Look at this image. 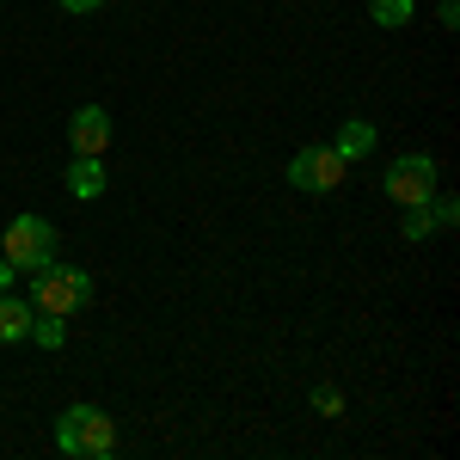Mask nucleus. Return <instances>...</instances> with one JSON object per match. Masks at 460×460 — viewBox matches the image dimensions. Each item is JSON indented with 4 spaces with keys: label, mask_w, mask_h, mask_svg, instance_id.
Masks as SVG:
<instances>
[{
    "label": "nucleus",
    "mask_w": 460,
    "mask_h": 460,
    "mask_svg": "<svg viewBox=\"0 0 460 460\" xmlns=\"http://www.w3.org/2000/svg\"><path fill=\"white\" fill-rule=\"evenodd\" d=\"M105 154H74V166H68V197H80V203H93V197H105Z\"/></svg>",
    "instance_id": "7"
},
{
    "label": "nucleus",
    "mask_w": 460,
    "mask_h": 460,
    "mask_svg": "<svg viewBox=\"0 0 460 460\" xmlns=\"http://www.w3.org/2000/svg\"><path fill=\"white\" fill-rule=\"evenodd\" d=\"M13 277H19V270H13V264L0 258V288H13Z\"/></svg>",
    "instance_id": "17"
},
{
    "label": "nucleus",
    "mask_w": 460,
    "mask_h": 460,
    "mask_svg": "<svg viewBox=\"0 0 460 460\" xmlns=\"http://www.w3.org/2000/svg\"><path fill=\"white\" fill-rule=\"evenodd\" d=\"M344 172H350V166H344L332 147H301V154H295V160L283 166L288 184H295V190H314V197L338 190V184H344Z\"/></svg>",
    "instance_id": "5"
},
{
    "label": "nucleus",
    "mask_w": 460,
    "mask_h": 460,
    "mask_svg": "<svg viewBox=\"0 0 460 460\" xmlns=\"http://www.w3.org/2000/svg\"><path fill=\"white\" fill-rule=\"evenodd\" d=\"M86 301H93V277H86L80 264H56V258H49V264L31 270V307L37 314H62L68 319V314H80Z\"/></svg>",
    "instance_id": "2"
},
{
    "label": "nucleus",
    "mask_w": 460,
    "mask_h": 460,
    "mask_svg": "<svg viewBox=\"0 0 460 460\" xmlns=\"http://www.w3.org/2000/svg\"><path fill=\"white\" fill-rule=\"evenodd\" d=\"M381 190H387L399 209H418L436 197V160L429 154H399L387 172H381Z\"/></svg>",
    "instance_id": "4"
},
{
    "label": "nucleus",
    "mask_w": 460,
    "mask_h": 460,
    "mask_svg": "<svg viewBox=\"0 0 460 460\" xmlns=\"http://www.w3.org/2000/svg\"><path fill=\"white\" fill-rule=\"evenodd\" d=\"M0 258H6L19 277H31L37 264L56 258V227H49L43 215H19V221H6V234H0Z\"/></svg>",
    "instance_id": "3"
},
{
    "label": "nucleus",
    "mask_w": 460,
    "mask_h": 460,
    "mask_svg": "<svg viewBox=\"0 0 460 460\" xmlns=\"http://www.w3.org/2000/svg\"><path fill=\"white\" fill-rule=\"evenodd\" d=\"M31 338L43 344V350H62V344H68V319H62V314H37L31 319Z\"/></svg>",
    "instance_id": "11"
},
{
    "label": "nucleus",
    "mask_w": 460,
    "mask_h": 460,
    "mask_svg": "<svg viewBox=\"0 0 460 460\" xmlns=\"http://www.w3.org/2000/svg\"><path fill=\"white\" fill-rule=\"evenodd\" d=\"M436 234V221H429V209L418 203V209H405V240H429Z\"/></svg>",
    "instance_id": "14"
},
{
    "label": "nucleus",
    "mask_w": 460,
    "mask_h": 460,
    "mask_svg": "<svg viewBox=\"0 0 460 460\" xmlns=\"http://www.w3.org/2000/svg\"><path fill=\"white\" fill-rule=\"evenodd\" d=\"M332 154H338L344 166H356V160H368V154H375V123H368V117H344V129H338V142H332Z\"/></svg>",
    "instance_id": "8"
},
{
    "label": "nucleus",
    "mask_w": 460,
    "mask_h": 460,
    "mask_svg": "<svg viewBox=\"0 0 460 460\" xmlns=\"http://www.w3.org/2000/svg\"><path fill=\"white\" fill-rule=\"evenodd\" d=\"M56 448L74 455V460L117 455V424H111V411H99V405H68V411L56 418Z\"/></svg>",
    "instance_id": "1"
},
{
    "label": "nucleus",
    "mask_w": 460,
    "mask_h": 460,
    "mask_svg": "<svg viewBox=\"0 0 460 460\" xmlns=\"http://www.w3.org/2000/svg\"><path fill=\"white\" fill-rule=\"evenodd\" d=\"M424 209H429V221H436V227H455V221H460V203H455V197H442V190L429 197Z\"/></svg>",
    "instance_id": "12"
},
{
    "label": "nucleus",
    "mask_w": 460,
    "mask_h": 460,
    "mask_svg": "<svg viewBox=\"0 0 460 460\" xmlns=\"http://www.w3.org/2000/svg\"><path fill=\"white\" fill-rule=\"evenodd\" d=\"M31 301H19V295H6L0 288V344H25L31 338Z\"/></svg>",
    "instance_id": "9"
},
{
    "label": "nucleus",
    "mask_w": 460,
    "mask_h": 460,
    "mask_svg": "<svg viewBox=\"0 0 460 460\" xmlns=\"http://www.w3.org/2000/svg\"><path fill=\"white\" fill-rule=\"evenodd\" d=\"M56 6H62V13H74V19H80V13H99V6H105V0H56Z\"/></svg>",
    "instance_id": "16"
},
{
    "label": "nucleus",
    "mask_w": 460,
    "mask_h": 460,
    "mask_svg": "<svg viewBox=\"0 0 460 460\" xmlns=\"http://www.w3.org/2000/svg\"><path fill=\"white\" fill-rule=\"evenodd\" d=\"M368 19H375V25H411V19H418V0H368Z\"/></svg>",
    "instance_id": "10"
},
{
    "label": "nucleus",
    "mask_w": 460,
    "mask_h": 460,
    "mask_svg": "<svg viewBox=\"0 0 460 460\" xmlns=\"http://www.w3.org/2000/svg\"><path fill=\"white\" fill-rule=\"evenodd\" d=\"M436 25L455 31V25H460V0H442V6H436Z\"/></svg>",
    "instance_id": "15"
},
{
    "label": "nucleus",
    "mask_w": 460,
    "mask_h": 460,
    "mask_svg": "<svg viewBox=\"0 0 460 460\" xmlns=\"http://www.w3.org/2000/svg\"><path fill=\"white\" fill-rule=\"evenodd\" d=\"M314 411L319 418H344V393L338 387H314Z\"/></svg>",
    "instance_id": "13"
},
{
    "label": "nucleus",
    "mask_w": 460,
    "mask_h": 460,
    "mask_svg": "<svg viewBox=\"0 0 460 460\" xmlns=\"http://www.w3.org/2000/svg\"><path fill=\"white\" fill-rule=\"evenodd\" d=\"M68 142H74V154H105L111 147V111L105 105H80L68 117Z\"/></svg>",
    "instance_id": "6"
}]
</instances>
